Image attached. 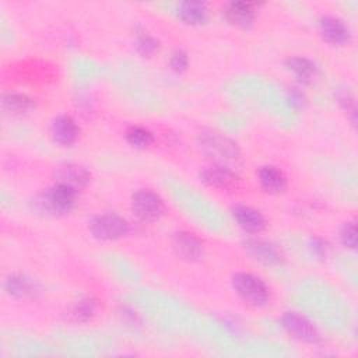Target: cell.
Segmentation results:
<instances>
[{
    "label": "cell",
    "instance_id": "9a60e30c",
    "mask_svg": "<svg viewBox=\"0 0 358 358\" xmlns=\"http://www.w3.org/2000/svg\"><path fill=\"white\" fill-rule=\"evenodd\" d=\"M208 15V7L204 1L186 0L176 6V17L187 25H201Z\"/></svg>",
    "mask_w": 358,
    "mask_h": 358
},
{
    "label": "cell",
    "instance_id": "5b68a950",
    "mask_svg": "<svg viewBox=\"0 0 358 358\" xmlns=\"http://www.w3.org/2000/svg\"><path fill=\"white\" fill-rule=\"evenodd\" d=\"M131 211L145 222L157 221L165 211V203L159 194L150 189H140L131 196Z\"/></svg>",
    "mask_w": 358,
    "mask_h": 358
},
{
    "label": "cell",
    "instance_id": "2e32d148",
    "mask_svg": "<svg viewBox=\"0 0 358 358\" xmlns=\"http://www.w3.org/2000/svg\"><path fill=\"white\" fill-rule=\"evenodd\" d=\"M262 189L270 194H278L287 187V178L281 169L273 165L262 166L257 172Z\"/></svg>",
    "mask_w": 358,
    "mask_h": 358
},
{
    "label": "cell",
    "instance_id": "603a6c76",
    "mask_svg": "<svg viewBox=\"0 0 358 358\" xmlns=\"http://www.w3.org/2000/svg\"><path fill=\"white\" fill-rule=\"evenodd\" d=\"M340 241L344 248L355 249L357 248V227L354 221L345 222L340 229Z\"/></svg>",
    "mask_w": 358,
    "mask_h": 358
},
{
    "label": "cell",
    "instance_id": "ffe728a7",
    "mask_svg": "<svg viewBox=\"0 0 358 358\" xmlns=\"http://www.w3.org/2000/svg\"><path fill=\"white\" fill-rule=\"evenodd\" d=\"M96 303L91 296L80 298L69 310V319L74 323H85L95 315Z\"/></svg>",
    "mask_w": 358,
    "mask_h": 358
},
{
    "label": "cell",
    "instance_id": "e0dca14e",
    "mask_svg": "<svg viewBox=\"0 0 358 358\" xmlns=\"http://www.w3.org/2000/svg\"><path fill=\"white\" fill-rule=\"evenodd\" d=\"M285 69L301 83V84H310L316 78L317 67L316 64L302 56H292L285 60Z\"/></svg>",
    "mask_w": 358,
    "mask_h": 358
},
{
    "label": "cell",
    "instance_id": "5bb4252c",
    "mask_svg": "<svg viewBox=\"0 0 358 358\" xmlns=\"http://www.w3.org/2000/svg\"><path fill=\"white\" fill-rule=\"evenodd\" d=\"M256 3L252 1H231L227 4L224 17L225 20L239 28H249L256 17Z\"/></svg>",
    "mask_w": 358,
    "mask_h": 358
},
{
    "label": "cell",
    "instance_id": "30bf717a",
    "mask_svg": "<svg viewBox=\"0 0 358 358\" xmlns=\"http://www.w3.org/2000/svg\"><path fill=\"white\" fill-rule=\"evenodd\" d=\"M246 252L259 263L266 266L280 264L282 260L281 250L270 241L260 238H249L243 243Z\"/></svg>",
    "mask_w": 358,
    "mask_h": 358
},
{
    "label": "cell",
    "instance_id": "6da1fadb",
    "mask_svg": "<svg viewBox=\"0 0 358 358\" xmlns=\"http://www.w3.org/2000/svg\"><path fill=\"white\" fill-rule=\"evenodd\" d=\"M76 189L56 182L32 199L31 208L36 214H42L46 217H60L69 214L73 210L76 204Z\"/></svg>",
    "mask_w": 358,
    "mask_h": 358
},
{
    "label": "cell",
    "instance_id": "7a4b0ae2",
    "mask_svg": "<svg viewBox=\"0 0 358 358\" xmlns=\"http://www.w3.org/2000/svg\"><path fill=\"white\" fill-rule=\"evenodd\" d=\"M200 150L208 155L214 164L225 165L232 168L241 159V150L238 144L228 136L213 130L204 129L197 136Z\"/></svg>",
    "mask_w": 358,
    "mask_h": 358
},
{
    "label": "cell",
    "instance_id": "4fadbf2b",
    "mask_svg": "<svg viewBox=\"0 0 358 358\" xmlns=\"http://www.w3.org/2000/svg\"><path fill=\"white\" fill-rule=\"evenodd\" d=\"M231 214L236 224L249 234H259L266 227L263 214L250 206L235 204L231 207Z\"/></svg>",
    "mask_w": 358,
    "mask_h": 358
},
{
    "label": "cell",
    "instance_id": "d6986e66",
    "mask_svg": "<svg viewBox=\"0 0 358 358\" xmlns=\"http://www.w3.org/2000/svg\"><path fill=\"white\" fill-rule=\"evenodd\" d=\"M4 289L10 296L18 299L29 298L38 291L35 281L24 274H10L4 280Z\"/></svg>",
    "mask_w": 358,
    "mask_h": 358
},
{
    "label": "cell",
    "instance_id": "7c38bea8",
    "mask_svg": "<svg viewBox=\"0 0 358 358\" xmlns=\"http://www.w3.org/2000/svg\"><path fill=\"white\" fill-rule=\"evenodd\" d=\"M80 134V129L73 117L67 115L56 116L50 124V136L53 141L62 147L73 145Z\"/></svg>",
    "mask_w": 358,
    "mask_h": 358
},
{
    "label": "cell",
    "instance_id": "9c48e42d",
    "mask_svg": "<svg viewBox=\"0 0 358 358\" xmlns=\"http://www.w3.org/2000/svg\"><path fill=\"white\" fill-rule=\"evenodd\" d=\"M172 243H173V249H175L176 255L179 257H182L183 260L196 263V262H201L204 259V255H206L204 245L192 232H187V231L176 232L173 235Z\"/></svg>",
    "mask_w": 358,
    "mask_h": 358
},
{
    "label": "cell",
    "instance_id": "d4e9b609",
    "mask_svg": "<svg viewBox=\"0 0 358 358\" xmlns=\"http://www.w3.org/2000/svg\"><path fill=\"white\" fill-rule=\"evenodd\" d=\"M308 248H309L310 253L317 259H324L329 253V249H330L329 243L324 239L319 238V236H312L308 242Z\"/></svg>",
    "mask_w": 358,
    "mask_h": 358
},
{
    "label": "cell",
    "instance_id": "7402d4cb",
    "mask_svg": "<svg viewBox=\"0 0 358 358\" xmlns=\"http://www.w3.org/2000/svg\"><path fill=\"white\" fill-rule=\"evenodd\" d=\"M136 50L138 55H141L143 57H151L152 55H155L159 49V42L150 34L147 32H141L137 35L136 38Z\"/></svg>",
    "mask_w": 358,
    "mask_h": 358
},
{
    "label": "cell",
    "instance_id": "8fae6325",
    "mask_svg": "<svg viewBox=\"0 0 358 358\" xmlns=\"http://www.w3.org/2000/svg\"><path fill=\"white\" fill-rule=\"evenodd\" d=\"M56 182L67 185L77 192L85 187L91 180V172L81 164L64 162L55 169Z\"/></svg>",
    "mask_w": 358,
    "mask_h": 358
},
{
    "label": "cell",
    "instance_id": "484cf974",
    "mask_svg": "<svg viewBox=\"0 0 358 358\" xmlns=\"http://www.w3.org/2000/svg\"><path fill=\"white\" fill-rule=\"evenodd\" d=\"M288 101L294 106H302L303 102H305V96H303V94L299 90L292 88V90L288 91Z\"/></svg>",
    "mask_w": 358,
    "mask_h": 358
},
{
    "label": "cell",
    "instance_id": "3957f363",
    "mask_svg": "<svg viewBox=\"0 0 358 358\" xmlns=\"http://www.w3.org/2000/svg\"><path fill=\"white\" fill-rule=\"evenodd\" d=\"M231 285L235 294L253 308H264L270 302V289L257 275L246 271H238L231 277Z\"/></svg>",
    "mask_w": 358,
    "mask_h": 358
},
{
    "label": "cell",
    "instance_id": "44dd1931",
    "mask_svg": "<svg viewBox=\"0 0 358 358\" xmlns=\"http://www.w3.org/2000/svg\"><path fill=\"white\" fill-rule=\"evenodd\" d=\"M126 140L127 143L138 150H144L148 145H151L154 137L152 133L141 126H131L126 131Z\"/></svg>",
    "mask_w": 358,
    "mask_h": 358
},
{
    "label": "cell",
    "instance_id": "277c9868",
    "mask_svg": "<svg viewBox=\"0 0 358 358\" xmlns=\"http://www.w3.org/2000/svg\"><path fill=\"white\" fill-rule=\"evenodd\" d=\"M88 229L98 241H117L129 234L130 225L119 214L102 213L91 218Z\"/></svg>",
    "mask_w": 358,
    "mask_h": 358
},
{
    "label": "cell",
    "instance_id": "ba28073f",
    "mask_svg": "<svg viewBox=\"0 0 358 358\" xmlns=\"http://www.w3.org/2000/svg\"><path fill=\"white\" fill-rule=\"evenodd\" d=\"M200 179L207 186L218 190H232L239 182V178L232 168L220 164H213L203 168L200 172Z\"/></svg>",
    "mask_w": 358,
    "mask_h": 358
},
{
    "label": "cell",
    "instance_id": "cb8c5ba5",
    "mask_svg": "<svg viewBox=\"0 0 358 358\" xmlns=\"http://www.w3.org/2000/svg\"><path fill=\"white\" fill-rule=\"evenodd\" d=\"M187 66H189V59L183 50L176 49L175 52H172L169 57V67L172 71L183 73L187 69Z\"/></svg>",
    "mask_w": 358,
    "mask_h": 358
},
{
    "label": "cell",
    "instance_id": "8992f818",
    "mask_svg": "<svg viewBox=\"0 0 358 358\" xmlns=\"http://www.w3.org/2000/svg\"><path fill=\"white\" fill-rule=\"evenodd\" d=\"M284 330L295 340L306 344H316L320 338L315 324L298 312H285L281 317Z\"/></svg>",
    "mask_w": 358,
    "mask_h": 358
},
{
    "label": "cell",
    "instance_id": "ac0fdd59",
    "mask_svg": "<svg viewBox=\"0 0 358 358\" xmlns=\"http://www.w3.org/2000/svg\"><path fill=\"white\" fill-rule=\"evenodd\" d=\"M35 108L31 96L22 92H7L1 98V109L10 116H22Z\"/></svg>",
    "mask_w": 358,
    "mask_h": 358
},
{
    "label": "cell",
    "instance_id": "52a82bcc",
    "mask_svg": "<svg viewBox=\"0 0 358 358\" xmlns=\"http://www.w3.org/2000/svg\"><path fill=\"white\" fill-rule=\"evenodd\" d=\"M319 34L322 39L331 46H344L351 41L348 25L338 17L323 15L319 20Z\"/></svg>",
    "mask_w": 358,
    "mask_h": 358
}]
</instances>
